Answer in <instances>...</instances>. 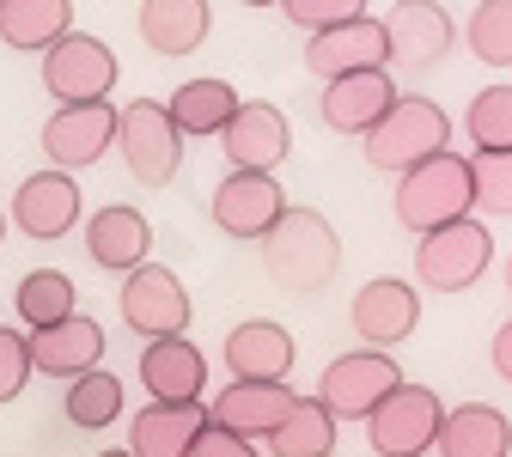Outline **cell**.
I'll use <instances>...</instances> for the list:
<instances>
[{
	"label": "cell",
	"mask_w": 512,
	"mask_h": 457,
	"mask_svg": "<svg viewBox=\"0 0 512 457\" xmlns=\"http://www.w3.org/2000/svg\"><path fill=\"white\" fill-rule=\"evenodd\" d=\"M287 214V189L263 171H226L214 183V226L226 238H256L263 244V232Z\"/></svg>",
	"instance_id": "obj_15"
},
{
	"label": "cell",
	"mask_w": 512,
	"mask_h": 457,
	"mask_svg": "<svg viewBox=\"0 0 512 457\" xmlns=\"http://www.w3.org/2000/svg\"><path fill=\"white\" fill-rule=\"evenodd\" d=\"M293 397H299L293 384H244V378H232V384L220 390V397L208 403V421L256 445V439H269V433L287 421Z\"/></svg>",
	"instance_id": "obj_18"
},
{
	"label": "cell",
	"mask_w": 512,
	"mask_h": 457,
	"mask_svg": "<svg viewBox=\"0 0 512 457\" xmlns=\"http://www.w3.org/2000/svg\"><path fill=\"white\" fill-rule=\"evenodd\" d=\"M293 360H299L293 330L275 323V317H244L226 336V372L244 378V384H287Z\"/></svg>",
	"instance_id": "obj_17"
},
{
	"label": "cell",
	"mask_w": 512,
	"mask_h": 457,
	"mask_svg": "<svg viewBox=\"0 0 512 457\" xmlns=\"http://www.w3.org/2000/svg\"><path fill=\"white\" fill-rule=\"evenodd\" d=\"M403 92L391 86V74H348V80H330L324 98H317V116L336 135H372V122L391 110Z\"/></svg>",
	"instance_id": "obj_22"
},
{
	"label": "cell",
	"mask_w": 512,
	"mask_h": 457,
	"mask_svg": "<svg viewBox=\"0 0 512 457\" xmlns=\"http://www.w3.org/2000/svg\"><path fill=\"white\" fill-rule=\"evenodd\" d=\"M470 55L488 68H512V0H482L470 13Z\"/></svg>",
	"instance_id": "obj_32"
},
{
	"label": "cell",
	"mask_w": 512,
	"mask_h": 457,
	"mask_svg": "<svg viewBox=\"0 0 512 457\" xmlns=\"http://www.w3.org/2000/svg\"><path fill=\"white\" fill-rule=\"evenodd\" d=\"M403 384V366L391 354H372V348H354V354H336L324 366V378H317V403H324L342 421H366L391 390Z\"/></svg>",
	"instance_id": "obj_7"
},
{
	"label": "cell",
	"mask_w": 512,
	"mask_h": 457,
	"mask_svg": "<svg viewBox=\"0 0 512 457\" xmlns=\"http://www.w3.org/2000/svg\"><path fill=\"white\" fill-rule=\"evenodd\" d=\"M336 415L317 403V397H293V409H287V421L269 433V451L275 457H330L336 451Z\"/></svg>",
	"instance_id": "obj_29"
},
{
	"label": "cell",
	"mask_w": 512,
	"mask_h": 457,
	"mask_svg": "<svg viewBox=\"0 0 512 457\" xmlns=\"http://www.w3.org/2000/svg\"><path fill=\"white\" fill-rule=\"evenodd\" d=\"M439 457H512V421L494 403H458L439 421Z\"/></svg>",
	"instance_id": "obj_24"
},
{
	"label": "cell",
	"mask_w": 512,
	"mask_h": 457,
	"mask_svg": "<svg viewBox=\"0 0 512 457\" xmlns=\"http://www.w3.org/2000/svg\"><path fill=\"white\" fill-rule=\"evenodd\" d=\"M116 153L128 165V177L147 183V189H165L183 165V135L177 122L165 116L159 98H135L128 110H116Z\"/></svg>",
	"instance_id": "obj_5"
},
{
	"label": "cell",
	"mask_w": 512,
	"mask_h": 457,
	"mask_svg": "<svg viewBox=\"0 0 512 457\" xmlns=\"http://www.w3.org/2000/svg\"><path fill=\"white\" fill-rule=\"evenodd\" d=\"M445 141H452V116H445L433 98H397L391 110L372 122V135H366V165L403 177V171H415L421 159L445 153Z\"/></svg>",
	"instance_id": "obj_3"
},
{
	"label": "cell",
	"mask_w": 512,
	"mask_h": 457,
	"mask_svg": "<svg viewBox=\"0 0 512 457\" xmlns=\"http://www.w3.org/2000/svg\"><path fill=\"white\" fill-rule=\"evenodd\" d=\"M122 403H128V390H122V378L116 372H80L74 384H68V397H61V409H68V421L80 427V433H104V427H116V415H122Z\"/></svg>",
	"instance_id": "obj_30"
},
{
	"label": "cell",
	"mask_w": 512,
	"mask_h": 457,
	"mask_svg": "<svg viewBox=\"0 0 512 457\" xmlns=\"http://www.w3.org/2000/svg\"><path fill=\"white\" fill-rule=\"evenodd\" d=\"M0 238H7V214H0Z\"/></svg>",
	"instance_id": "obj_40"
},
{
	"label": "cell",
	"mask_w": 512,
	"mask_h": 457,
	"mask_svg": "<svg viewBox=\"0 0 512 457\" xmlns=\"http://www.w3.org/2000/svg\"><path fill=\"white\" fill-rule=\"evenodd\" d=\"M220 147H226V171H263V177H275V165L293 153V122L275 104L244 98L238 116L220 128Z\"/></svg>",
	"instance_id": "obj_14"
},
{
	"label": "cell",
	"mask_w": 512,
	"mask_h": 457,
	"mask_svg": "<svg viewBox=\"0 0 512 457\" xmlns=\"http://www.w3.org/2000/svg\"><path fill=\"white\" fill-rule=\"evenodd\" d=\"M415 323H421V293L409 281H391V275H372L354 305H348V330L360 336V348L384 354V348H397L415 336Z\"/></svg>",
	"instance_id": "obj_10"
},
{
	"label": "cell",
	"mask_w": 512,
	"mask_h": 457,
	"mask_svg": "<svg viewBox=\"0 0 512 457\" xmlns=\"http://www.w3.org/2000/svg\"><path fill=\"white\" fill-rule=\"evenodd\" d=\"M98 457H128V451H98Z\"/></svg>",
	"instance_id": "obj_39"
},
{
	"label": "cell",
	"mask_w": 512,
	"mask_h": 457,
	"mask_svg": "<svg viewBox=\"0 0 512 457\" xmlns=\"http://www.w3.org/2000/svg\"><path fill=\"white\" fill-rule=\"evenodd\" d=\"M202 427H208L202 403H147L128 421V457H189Z\"/></svg>",
	"instance_id": "obj_23"
},
{
	"label": "cell",
	"mask_w": 512,
	"mask_h": 457,
	"mask_svg": "<svg viewBox=\"0 0 512 457\" xmlns=\"http://www.w3.org/2000/svg\"><path fill=\"white\" fill-rule=\"evenodd\" d=\"M439 421H445L439 390L403 378L391 397L366 415V445H372L378 457H427L433 439H439Z\"/></svg>",
	"instance_id": "obj_6"
},
{
	"label": "cell",
	"mask_w": 512,
	"mask_h": 457,
	"mask_svg": "<svg viewBox=\"0 0 512 457\" xmlns=\"http://www.w3.org/2000/svg\"><path fill=\"white\" fill-rule=\"evenodd\" d=\"M25 384H31V348H25V330H0V403H13Z\"/></svg>",
	"instance_id": "obj_35"
},
{
	"label": "cell",
	"mask_w": 512,
	"mask_h": 457,
	"mask_svg": "<svg viewBox=\"0 0 512 457\" xmlns=\"http://www.w3.org/2000/svg\"><path fill=\"white\" fill-rule=\"evenodd\" d=\"M470 159L464 153H433V159H421L415 171H403L397 177V195H391V214H397V226L403 232H415V238H427V232H439V226H452V220H464L470 214Z\"/></svg>",
	"instance_id": "obj_2"
},
{
	"label": "cell",
	"mask_w": 512,
	"mask_h": 457,
	"mask_svg": "<svg viewBox=\"0 0 512 457\" xmlns=\"http://www.w3.org/2000/svg\"><path fill=\"white\" fill-rule=\"evenodd\" d=\"M116 305H122V323L135 336H147V342H165V336H183L189 330V293L159 263H147V269L128 275L122 293H116Z\"/></svg>",
	"instance_id": "obj_12"
},
{
	"label": "cell",
	"mask_w": 512,
	"mask_h": 457,
	"mask_svg": "<svg viewBox=\"0 0 512 457\" xmlns=\"http://www.w3.org/2000/svg\"><path fill=\"white\" fill-rule=\"evenodd\" d=\"M13 305H19V323L37 336V330H55V323H68L80 317V293L74 281L61 275V269H31L19 287H13Z\"/></svg>",
	"instance_id": "obj_28"
},
{
	"label": "cell",
	"mask_w": 512,
	"mask_h": 457,
	"mask_svg": "<svg viewBox=\"0 0 512 457\" xmlns=\"http://www.w3.org/2000/svg\"><path fill=\"white\" fill-rule=\"evenodd\" d=\"M464 135L476 153H512V86H482L464 110Z\"/></svg>",
	"instance_id": "obj_31"
},
{
	"label": "cell",
	"mask_w": 512,
	"mask_h": 457,
	"mask_svg": "<svg viewBox=\"0 0 512 457\" xmlns=\"http://www.w3.org/2000/svg\"><path fill=\"white\" fill-rule=\"evenodd\" d=\"M141 384L153 390V403H202V390H208V354L189 342V336L147 342Z\"/></svg>",
	"instance_id": "obj_20"
},
{
	"label": "cell",
	"mask_w": 512,
	"mask_h": 457,
	"mask_svg": "<svg viewBox=\"0 0 512 457\" xmlns=\"http://www.w3.org/2000/svg\"><path fill=\"white\" fill-rule=\"evenodd\" d=\"M305 68L324 80V86H330V80H348V74H384V68H391L384 25H378L372 13H360V19H348V25H336V31L305 37Z\"/></svg>",
	"instance_id": "obj_11"
},
{
	"label": "cell",
	"mask_w": 512,
	"mask_h": 457,
	"mask_svg": "<svg viewBox=\"0 0 512 457\" xmlns=\"http://www.w3.org/2000/svg\"><path fill=\"white\" fill-rule=\"evenodd\" d=\"M238 86L232 80H214V74H202V80H189V86H177V98L165 104V116L177 122V135L189 141V135H220V128L238 116Z\"/></svg>",
	"instance_id": "obj_27"
},
{
	"label": "cell",
	"mask_w": 512,
	"mask_h": 457,
	"mask_svg": "<svg viewBox=\"0 0 512 457\" xmlns=\"http://www.w3.org/2000/svg\"><path fill=\"white\" fill-rule=\"evenodd\" d=\"M43 86L61 104H110L116 86V49L92 31H68L43 55Z\"/></svg>",
	"instance_id": "obj_8"
},
{
	"label": "cell",
	"mask_w": 512,
	"mask_h": 457,
	"mask_svg": "<svg viewBox=\"0 0 512 457\" xmlns=\"http://www.w3.org/2000/svg\"><path fill=\"white\" fill-rule=\"evenodd\" d=\"M13 226L37 244H55L80 226V183L61 171H31L13 195Z\"/></svg>",
	"instance_id": "obj_16"
},
{
	"label": "cell",
	"mask_w": 512,
	"mask_h": 457,
	"mask_svg": "<svg viewBox=\"0 0 512 457\" xmlns=\"http://www.w3.org/2000/svg\"><path fill=\"white\" fill-rule=\"evenodd\" d=\"M135 25H141V43L153 55H196L208 43L214 7L208 0H147Z\"/></svg>",
	"instance_id": "obj_25"
},
{
	"label": "cell",
	"mask_w": 512,
	"mask_h": 457,
	"mask_svg": "<svg viewBox=\"0 0 512 457\" xmlns=\"http://www.w3.org/2000/svg\"><path fill=\"white\" fill-rule=\"evenodd\" d=\"M305 37H317V31H336V25H348V19H360V7L354 0H287L281 7Z\"/></svg>",
	"instance_id": "obj_34"
},
{
	"label": "cell",
	"mask_w": 512,
	"mask_h": 457,
	"mask_svg": "<svg viewBox=\"0 0 512 457\" xmlns=\"http://www.w3.org/2000/svg\"><path fill=\"white\" fill-rule=\"evenodd\" d=\"M68 31H74V7H68V0H0V43H7V49L49 55Z\"/></svg>",
	"instance_id": "obj_26"
},
{
	"label": "cell",
	"mask_w": 512,
	"mask_h": 457,
	"mask_svg": "<svg viewBox=\"0 0 512 457\" xmlns=\"http://www.w3.org/2000/svg\"><path fill=\"white\" fill-rule=\"evenodd\" d=\"M506 293H512V256H506Z\"/></svg>",
	"instance_id": "obj_38"
},
{
	"label": "cell",
	"mask_w": 512,
	"mask_h": 457,
	"mask_svg": "<svg viewBox=\"0 0 512 457\" xmlns=\"http://www.w3.org/2000/svg\"><path fill=\"white\" fill-rule=\"evenodd\" d=\"M488 263H494V232L476 214H464L452 226L415 238V275L433 293H470L488 275Z\"/></svg>",
	"instance_id": "obj_4"
},
{
	"label": "cell",
	"mask_w": 512,
	"mask_h": 457,
	"mask_svg": "<svg viewBox=\"0 0 512 457\" xmlns=\"http://www.w3.org/2000/svg\"><path fill=\"white\" fill-rule=\"evenodd\" d=\"M378 25H384V43H391V61L397 68H415V74L439 68L458 43V25L439 0H403V7H391Z\"/></svg>",
	"instance_id": "obj_13"
},
{
	"label": "cell",
	"mask_w": 512,
	"mask_h": 457,
	"mask_svg": "<svg viewBox=\"0 0 512 457\" xmlns=\"http://www.w3.org/2000/svg\"><path fill=\"white\" fill-rule=\"evenodd\" d=\"M189 457H263V451H256L250 439H238V433H226V427H202L196 433V445H189Z\"/></svg>",
	"instance_id": "obj_36"
},
{
	"label": "cell",
	"mask_w": 512,
	"mask_h": 457,
	"mask_svg": "<svg viewBox=\"0 0 512 457\" xmlns=\"http://www.w3.org/2000/svg\"><path fill=\"white\" fill-rule=\"evenodd\" d=\"M470 195L482 214H512V153H476L470 159Z\"/></svg>",
	"instance_id": "obj_33"
},
{
	"label": "cell",
	"mask_w": 512,
	"mask_h": 457,
	"mask_svg": "<svg viewBox=\"0 0 512 457\" xmlns=\"http://www.w3.org/2000/svg\"><path fill=\"white\" fill-rule=\"evenodd\" d=\"M147 250H153V220L141 208L116 202V208H98L86 220V256H92L98 269H110V275L147 269Z\"/></svg>",
	"instance_id": "obj_19"
},
{
	"label": "cell",
	"mask_w": 512,
	"mask_h": 457,
	"mask_svg": "<svg viewBox=\"0 0 512 457\" xmlns=\"http://www.w3.org/2000/svg\"><path fill=\"white\" fill-rule=\"evenodd\" d=\"M488 360H494V378H506L512 384V317L494 330V342H488Z\"/></svg>",
	"instance_id": "obj_37"
},
{
	"label": "cell",
	"mask_w": 512,
	"mask_h": 457,
	"mask_svg": "<svg viewBox=\"0 0 512 457\" xmlns=\"http://www.w3.org/2000/svg\"><path fill=\"white\" fill-rule=\"evenodd\" d=\"M263 269L275 287L287 293H317L330 287L342 269V232L317 214V208H287L269 232H263Z\"/></svg>",
	"instance_id": "obj_1"
},
{
	"label": "cell",
	"mask_w": 512,
	"mask_h": 457,
	"mask_svg": "<svg viewBox=\"0 0 512 457\" xmlns=\"http://www.w3.org/2000/svg\"><path fill=\"white\" fill-rule=\"evenodd\" d=\"M25 348H31V372H49V378H80V372H98V360H104V330L80 311V317H68V323H55V330H37V336H25Z\"/></svg>",
	"instance_id": "obj_21"
},
{
	"label": "cell",
	"mask_w": 512,
	"mask_h": 457,
	"mask_svg": "<svg viewBox=\"0 0 512 457\" xmlns=\"http://www.w3.org/2000/svg\"><path fill=\"white\" fill-rule=\"evenodd\" d=\"M110 147H116V104H61L43 122V153H49V171L61 177L98 165Z\"/></svg>",
	"instance_id": "obj_9"
}]
</instances>
